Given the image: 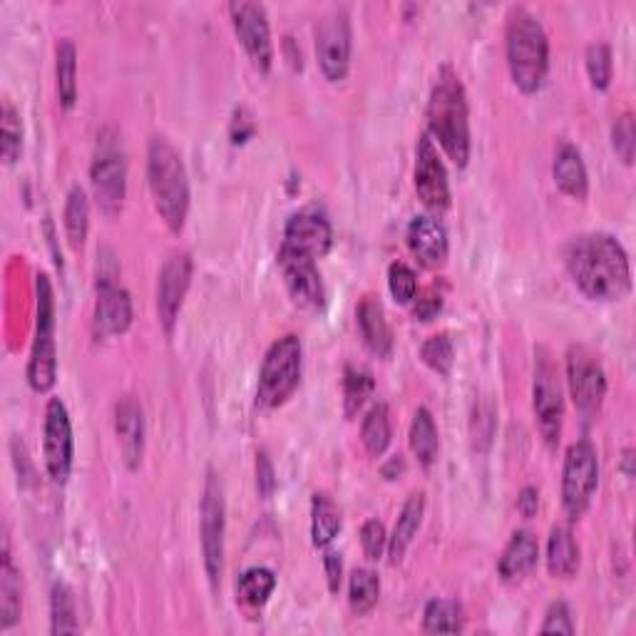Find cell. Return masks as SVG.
Instances as JSON below:
<instances>
[{
  "mask_svg": "<svg viewBox=\"0 0 636 636\" xmlns=\"http://www.w3.org/2000/svg\"><path fill=\"white\" fill-rule=\"evenodd\" d=\"M65 235L73 249H83L85 239H87V229H89V202L83 187H73L68 192V202H65Z\"/></svg>",
  "mask_w": 636,
  "mask_h": 636,
  "instance_id": "cell-35",
  "label": "cell"
},
{
  "mask_svg": "<svg viewBox=\"0 0 636 636\" xmlns=\"http://www.w3.org/2000/svg\"><path fill=\"white\" fill-rule=\"evenodd\" d=\"M256 490L262 497H272L276 490V472L274 463L268 458L266 451L256 453Z\"/></svg>",
  "mask_w": 636,
  "mask_h": 636,
  "instance_id": "cell-47",
  "label": "cell"
},
{
  "mask_svg": "<svg viewBox=\"0 0 636 636\" xmlns=\"http://www.w3.org/2000/svg\"><path fill=\"white\" fill-rule=\"evenodd\" d=\"M229 15L252 65L259 73H268L274 62V43L266 8L262 3H252V0H235V3H229Z\"/></svg>",
  "mask_w": 636,
  "mask_h": 636,
  "instance_id": "cell-14",
  "label": "cell"
},
{
  "mask_svg": "<svg viewBox=\"0 0 636 636\" xmlns=\"http://www.w3.org/2000/svg\"><path fill=\"white\" fill-rule=\"evenodd\" d=\"M361 544L365 557L371 562H379L383 557V550L388 548V535H385V525L381 519H365L361 527Z\"/></svg>",
  "mask_w": 636,
  "mask_h": 636,
  "instance_id": "cell-44",
  "label": "cell"
},
{
  "mask_svg": "<svg viewBox=\"0 0 636 636\" xmlns=\"http://www.w3.org/2000/svg\"><path fill=\"white\" fill-rule=\"evenodd\" d=\"M147 182L155 209L169 229L179 235L190 214V177L179 149L165 134H155L147 147Z\"/></svg>",
  "mask_w": 636,
  "mask_h": 636,
  "instance_id": "cell-4",
  "label": "cell"
},
{
  "mask_svg": "<svg viewBox=\"0 0 636 636\" xmlns=\"http://www.w3.org/2000/svg\"><path fill=\"white\" fill-rule=\"evenodd\" d=\"M229 134H231V142H235V145H239V142H247L249 137H252V134H254V120L249 118L247 110H237L235 112V120H231Z\"/></svg>",
  "mask_w": 636,
  "mask_h": 636,
  "instance_id": "cell-49",
  "label": "cell"
},
{
  "mask_svg": "<svg viewBox=\"0 0 636 636\" xmlns=\"http://www.w3.org/2000/svg\"><path fill=\"white\" fill-rule=\"evenodd\" d=\"M95 200L107 217L122 212L124 196H128V159H124L118 132L107 128L97 137V149L89 165Z\"/></svg>",
  "mask_w": 636,
  "mask_h": 636,
  "instance_id": "cell-7",
  "label": "cell"
},
{
  "mask_svg": "<svg viewBox=\"0 0 636 636\" xmlns=\"http://www.w3.org/2000/svg\"><path fill=\"white\" fill-rule=\"evenodd\" d=\"M505 48L507 68L515 85L527 95L537 93L550 70V40L540 17L532 11H527L525 5L509 8L505 25Z\"/></svg>",
  "mask_w": 636,
  "mask_h": 636,
  "instance_id": "cell-3",
  "label": "cell"
},
{
  "mask_svg": "<svg viewBox=\"0 0 636 636\" xmlns=\"http://www.w3.org/2000/svg\"><path fill=\"white\" fill-rule=\"evenodd\" d=\"M340 532V509L326 492H316L311 500V542L326 550Z\"/></svg>",
  "mask_w": 636,
  "mask_h": 636,
  "instance_id": "cell-29",
  "label": "cell"
},
{
  "mask_svg": "<svg viewBox=\"0 0 636 636\" xmlns=\"http://www.w3.org/2000/svg\"><path fill=\"white\" fill-rule=\"evenodd\" d=\"M58 379L56 348V293L50 279L38 274L35 279V340L28 361V383L35 393H48Z\"/></svg>",
  "mask_w": 636,
  "mask_h": 636,
  "instance_id": "cell-5",
  "label": "cell"
},
{
  "mask_svg": "<svg viewBox=\"0 0 636 636\" xmlns=\"http://www.w3.org/2000/svg\"><path fill=\"white\" fill-rule=\"evenodd\" d=\"M465 626V616L455 599H430L423 612V629L428 634H458Z\"/></svg>",
  "mask_w": 636,
  "mask_h": 636,
  "instance_id": "cell-34",
  "label": "cell"
},
{
  "mask_svg": "<svg viewBox=\"0 0 636 636\" xmlns=\"http://www.w3.org/2000/svg\"><path fill=\"white\" fill-rule=\"evenodd\" d=\"M356 319L365 346L379 358H388L393 351V331L385 319L383 303L375 297H363L356 309Z\"/></svg>",
  "mask_w": 636,
  "mask_h": 636,
  "instance_id": "cell-23",
  "label": "cell"
},
{
  "mask_svg": "<svg viewBox=\"0 0 636 636\" xmlns=\"http://www.w3.org/2000/svg\"><path fill=\"white\" fill-rule=\"evenodd\" d=\"M441 309H443V293L437 291L435 286H430V289L416 293V299H413L416 319L433 321L437 313H441Z\"/></svg>",
  "mask_w": 636,
  "mask_h": 636,
  "instance_id": "cell-46",
  "label": "cell"
},
{
  "mask_svg": "<svg viewBox=\"0 0 636 636\" xmlns=\"http://www.w3.org/2000/svg\"><path fill=\"white\" fill-rule=\"evenodd\" d=\"M0 132H3V159L5 165H15L23 149V120L11 100H3L0 112Z\"/></svg>",
  "mask_w": 636,
  "mask_h": 636,
  "instance_id": "cell-39",
  "label": "cell"
},
{
  "mask_svg": "<svg viewBox=\"0 0 636 636\" xmlns=\"http://www.w3.org/2000/svg\"><path fill=\"white\" fill-rule=\"evenodd\" d=\"M115 433H118L124 465L137 470L145 455V410L134 396H124L115 406Z\"/></svg>",
  "mask_w": 636,
  "mask_h": 636,
  "instance_id": "cell-21",
  "label": "cell"
},
{
  "mask_svg": "<svg viewBox=\"0 0 636 636\" xmlns=\"http://www.w3.org/2000/svg\"><path fill=\"white\" fill-rule=\"evenodd\" d=\"M50 632L56 636L77 634V604L75 595L65 581H56L50 592Z\"/></svg>",
  "mask_w": 636,
  "mask_h": 636,
  "instance_id": "cell-33",
  "label": "cell"
},
{
  "mask_svg": "<svg viewBox=\"0 0 636 636\" xmlns=\"http://www.w3.org/2000/svg\"><path fill=\"white\" fill-rule=\"evenodd\" d=\"M428 134L437 140L447 157L458 167H465L470 159V112L468 97L458 73L451 65L441 68L433 89L428 97Z\"/></svg>",
  "mask_w": 636,
  "mask_h": 636,
  "instance_id": "cell-2",
  "label": "cell"
},
{
  "mask_svg": "<svg viewBox=\"0 0 636 636\" xmlns=\"http://www.w3.org/2000/svg\"><path fill=\"white\" fill-rule=\"evenodd\" d=\"M599 485V458L595 445L579 441L567 447L562 468V505L569 519H579L592 503Z\"/></svg>",
  "mask_w": 636,
  "mask_h": 636,
  "instance_id": "cell-11",
  "label": "cell"
},
{
  "mask_svg": "<svg viewBox=\"0 0 636 636\" xmlns=\"http://www.w3.org/2000/svg\"><path fill=\"white\" fill-rule=\"evenodd\" d=\"M279 266H281L286 289H289L291 299L297 301L301 309H311V311L324 309L326 291H324V281H321L316 259L279 252Z\"/></svg>",
  "mask_w": 636,
  "mask_h": 636,
  "instance_id": "cell-19",
  "label": "cell"
},
{
  "mask_svg": "<svg viewBox=\"0 0 636 636\" xmlns=\"http://www.w3.org/2000/svg\"><path fill=\"white\" fill-rule=\"evenodd\" d=\"M381 597V579L369 567L353 569L351 579H348V604H351L358 616L369 614L371 609L379 604Z\"/></svg>",
  "mask_w": 636,
  "mask_h": 636,
  "instance_id": "cell-36",
  "label": "cell"
},
{
  "mask_svg": "<svg viewBox=\"0 0 636 636\" xmlns=\"http://www.w3.org/2000/svg\"><path fill=\"white\" fill-rule=\"evenodd\" d=\"M552 175H554V182H557V187L564 194H569L572 200H579V202L587 200V194H589L587 165H585V159H581L579 147L572 145V142H562V145L557 147Z\"/></svg>",
  "mask_w": 636,
  "mask_h": 636,
  "instance_id": "cell-22",
  "label": "cell"
},
{
  "mask_svg": "<svg viewBox=\"0 0 636 636\" xmlns=\"http://www.w3.org/2000/svg\"><path fill=\"white\" fill-rule=\"evenodd\" d=\"M331 244H334V229H331L326 214L319 209H301L286 221L279 252L321 259L328 254Z\"/></svg>",
  "mask_w": 636,
  "mask_h": 636,
  "instance_id": "cell-16",
  "label": "cell"
},
{
  "mask_svg": "<svg viewBox=\"0 0 636 636\" xmlns=\"http://www.w3.org/2000/svg\"><path fill=\"white\" fill-rule=\"evenodd\" d=\"M403 470H406V460H403V455H393V458L383 465V475L388 480H396Z\"/></svg>",
  "mask_w": 636,
  "mask_h": 636,
  "instance_id": "cell-51",
  "label": "cell"
},
{
  "mask_svg": "<svg viewBox=\"0 0 636 636\" xmlns=\"http://www.w3.org/2000/svg\"><path fill=\"white\" fill-rule=\"evenodd\" d=\"M423 509H425V495L423 492H410V497L403 505L398 523L393 527V535L388 537V557L391 564H400L410 544H413L416 535L423 523Z\"/></svg>",
  "mask_w": 636,
  "mask_h": 636,
  "instance_id": "cell-26",
  "label": "cell"
},
{
  "mask_svg": "<svg viewBox=\"0 0 636 636\" xmlns=\"http://www.w3.org/2000/svg\"><path fill=\"white\" fill-rule=\"evenodd\" d=\"M132 326V299L118 274H97L95 328L100 336H120Z\"/></svg>",
  "mask_w": 636,
  "mask_h": 636,
  "instance_id": "cell-18",
  "label": "cell"
},
{
  "mask_svg": "<svg viewBox=\"0 0 636 636\" xmlns=\"http://www.w3.org/2000/svg\"><path fill=\"white\" fill-rule=\"evenodd\" d=\"M564 266L577 289L592 301H620L632 289V266L612 235L589 231L564 247Z\"/></svg>",
  "mask_w": 636,
  "mask_h": 636,
  "instance_id": "cell-1",
  "label": "cell"
},
{
  "mask_svg": "<svg viewBox=\"0 0 636 636\" xmlns=\"http://www.w3.org/2000/svg\"><path fill=\"white\" fill-rule=\"evenodd\" d=\"M497 430V408L488 396L475 400L472 416H470V437L472 447L478 453H488Z\"/></svg>",
  "mask_w": 636,
  "mask_h": 636,
  "instance_id": "cell-38",
  "label": "cell"
},
{
  "mask_svg": "<svg viewBox=\"0 0 636 636\" xmlns=\"http://www.w3.org/2000/svg\"><path fill=\"white\" fill-rule=\"evenodd\" d=\"M622 472H624L626 480L634 478V451L632 447H626L624 455H622Z\"/></svg>",
  "mask_w": 636,
  "mask_h": 636,
  "instance_id": "cell-52",
  "label": "cell"
},
{
  "mask_svg": "<svg viewBox=\"0 0 636 636\" xmlns=\"http://www.w3.org/2000/svg\"><path fill=\"white\" fill-rule=\"evenodd\" d=\"M585 65H587V75L589 83H592L595 89H607L612 85V48L607 43H592L585 52Z\"/></svg>",
  "mask_w": 636,
  "mask_h": 636,
  "instance_id": "cell-41",
  "label": "cell"
},
{
  "mask_svg": "<svg viewBox=\"0 0 636 636\" xmlns=\"http://www.w3.org/2000/svg\"><path fill=\"white\" fill-rule=\"evenodd\" d=\"M192 272L194 262L190 252H172L167 259L163 268H159L157 276V316L159 324H163L165 334L172 336L175 324L179 319V311L184 307L187 291L192 286Z\"/></svg>",
  "mask_w": 636,
  "mask_h": 636,
  "instance_id": "cell-15",
  "label": "cell"
},
{
  "mask_svg": "<svg viewBox=\"0 0 636 636\" xmlns=\"http://www.w3.org/2000/svg\"><path fill=\"white\" fill-rule=\"evenodd\" d=\"M537 560H540V544L530 530H517L509 537L507 548L500 554L497 572L505 581L523 579L527 572L535 569Z\"/></svg>",
  "mask_w": 636,
  "mask_h": 636,
  "instance_id": "cell-25",
  "label": "cell"
},
{
  "mask_svg": "<svg viewBox=\"0 0 636 636\" xmlns=\"http://www.w3.org/2000/svg\"><path fill=\"white\" fill-rule=\"evenodd\" d=\"M73 423H70V413L65 403L60 398H50L48 408H45V437H43V458L45 470H48L50 480L56 485H62L70 478L73 470Z\"/></svg>",
  "mask_w": 636,
  "mask_h": 636,
  "instance_id": "cell-13",
  "label": "cell"
},
{
  "mask_svg": "<svg viewBox=\"0 0 636 636\" xmlns=\"http://www.w3.org/2000/svg\"><path fill=\"white\" fill-rule=\"evenodd\" d=\"M56 85L60 105L73 110L77 103V50L70 38L56 43Z\"/></svg>",
  "mask_w": 636,
  "mask_h": 636,
  "instance_id": "cell-28",
  "label": "cell"
},
{
  "mask_svg": "<svg viewBox=\"0 0 636 636\" xmlns=\"http://www.w3.org/2000/svg\"><path fill=\"white\" fill-rule=\"evenodd\" d=\"M276 589V577L272 569L266 567H252L241 572L237 579V599L247 609H262L268 597Z\"/></svg>",
  "mask_w": 636,
  "mask_h": 636,
  "instance_id": "cell-32",
  "label": "cell"
},
{
  "mask_svg": "<svg viewBox=\"0 0 636 636\" xmlns=\"http://www.w3.org/2000/svg\"><path fill=\"white\" fill-rule=\"evenodd\" d=\"M406 239L408 249L420 264L428 268L445 266L447 254H451V241H447L443 221L433 214H418V217L410 219Z\"/></svg>",
  "mask_w": 636,
  "mask_h": 636,
  "instance_id": "cell-20",
  "label": "cell"
},
{
  "mask_svg": "<svg viewBox=\"0 0 636 636\" xmlns=\"http://www.w3.org/2000/svg\"><path fill=\"white\" fill-rule=\"evenodd\" d=\"M532 408H535L540 435L544 437V443L554 447L560 443V435H562L564 396H562L557 365H554L548 348H542V346L535 351Z\"/></svg>",
  "mask_w": 636,
  "mask_h": 636,
  "instance_id": "cell-10",
  "label": "cell"
},
{
  "mask_svg": "<svg viewBox=\"0 0 636 636\" xmlns=\"http://www.w3.org/2000/svg\"><path fill=\"white\" fill-rule=\"evenodd\" d=\"M202 552L204 569H207L209 585L214 592L219 589L224 575V535H227V500H224V485L219 475L212 468L207 470L202 492Z\"/></svg>",
  "mask_w": 636,
  "mask_h": 636,
  "instance_id": "cell-9",
  "label": "cell"
},
{
  "mask_svg": "<svg viewBox=\"0 0 636 636\" xmlns=\"http://www.w3.org/2000/svg\"><path fill=\"white\" fill-rule=\"evenodd\" d=\"M567 383L575 408L585 418L602 410L607 396V373L599 358L587 346H569L567 351Z\"/></svg>",
  "mask_w": 636,
  "mask_h": 636,
  "instance_id": "cell-12",
  "label": "cell"
},
{
  "mask_svg": "<svg viewBox=\"0 0 636 636\" xmlns=\"http://www.w3.org/2000/svg\"><path fill=\"white\" fill-rule=\"evenodd\" d=\"M548 569L552 577L569 579L579 569V544L569 525H554L548 540Z\"/></svg>",
  "mask_w": 636,
  "mask_h": 636,
  "instance_id": "cell-27",
  "label": "cell"
},
{
  "mask_svg": "<svg viewBox=\"0 0 636 636\" xmlns=\"http://www.w3.org/2000/svg\"><path fill=\"white\" fill-rule=\"evenodd\" d=\"M420 358L428 365L430 371H435L437 375H447L453 371L455 363V346L447 334H435L423 340L420 346Z\"/></svg>",
  "mask_w": 636,
  "mask_h": 636,
  "instance_id": "cell-40",
  "label": "cell"
},
{
  "mask_svg": "<svg viewBox=\"0 0 636 636\" xmlns=\"http://www.w3.org/2000/svg\"><path fill=\"white\" fill-rule=\"evenodd\" d=\"M388 289L393 293V299L398 303H413L416 293H418V276L413 268L403 262H393L388 266Z\"/></svg>",
  "mask_w": 636,
  "mask_h": 636,
  "instance_id": "cell-42",
  "label": "cell"
},
{
  "mask_svg": "<svg viewBox=\"0 0 636 636\" xmlns=\"http://www.w3.org/2000/svg\"><path fill=\"white\" fill-rule=\"evenodd\" d=\"M23 612V581L21 569L13 564L11 540L3 535V562H0V626L11 629Z\"/></svg>",
  "mask_w": 636,
  "mask_h": 636,
  "instance_id": "cell-24",
  "label": "cell"
},
{
  "mask_svg": "<svg viewBox=\"0 0 636 636\" xmlns=\"http://www.w3.org/2000/svg\"><path fill=\"white\" fill-rule=\"evenodd\" d=\"M612 147L616 152V157L622 159L624 165L634 163V152H636V128L632 112H624L612 124Z\"/></svg>",
  "mask_w": 636,
  "mask_h": 636,
  "instance_id": "cell-43",
  "label": "cell"
},
{
  "mask_svg": "<svg viewBox=\"0 0 636 636\" xmlns=\"http://www.w3.org/2000/svg\"><path fill=\"white\" fill-rule=\"evenodd\" d=\"M375 381L373 373L365 365H346L344 371V410L348 418H353L365 406V400L373 396Z\"/></svg>",
  "mask_w": 636,
  "mask_h": 636,
  "instance_id": "cell-37",
  "label": "cell"
},
{
  "mask_svg": "<svg viewBox=\"0 0 636 636\" xmlns=\"http://www.w3.org/2000/svg\"><path fill=\"white\" fill-rule=\"evenodd\" d=\"M410 451L423 468H430L441 453V435H437V425L428 408H418L410 423Z\"/></svg>",
  "mask_w": 636,
  "mask_h": 636,
  "instance_id": "cell-30",
  "label": "cell"
},
{
  "mask_svg": "<svg viewBox=\"0 0 636 636\" xmlns=\"http://www.w3.org/2000/svg\"><path fill=\"white\" fill-rule=\"evenodd\" d=\"M324 567H326V579H328L331 595H338L340 579H344V560H340V554H336V552H326Z\"/></svg>",
  "mask_w": 636,
  "mask_h": 636,
  "instance_id": "cell-48",
  "label": "cell"
},
{
  "mask_svg": "<svg viewBox=\"0 0 636 636\" xmlns=\"http://www.w3.org/2000/svg\"><path fill=\"white\" fill-rule=\"evenodd\" d=\"M517 509H519V515L527 519L535 517L537 509H540V490L532 485L523 488V492L517 495Z\"/></svg>",
  "mask_w": 636,
  "mask_h": 636,
  "instance_id": "cell-50",
  "label": "cell"
},
{
  "mask_svg": "<svg viewBox=\"0 0 636 636\" xmlns=\"http://www.w3.org/2000/svg\"><path fill=\"white\" fill-rule=\"evenodd\" d=\"M316 38V58L321 73L331 83L346 80L348 68H351V50H353V33H351V15L346 5H334L331 11L316 21L313 28Z\"/></svg>",
  "mask_w": 636,
  "mask_h": 636,
  "instance_id": "cell-8",
  "label": "cell"
},
{
  "mask_svg": "<svg viewBox=\"0 0 636 636\" xmlns=\"http://www.w3.org/2000/svg\"><path fill=\"white\" fill-rule=\"evenodd\" d=\"M542 634H575V622H572V612L564 602H552L544 614V622L540 626Z\"/></svg>",
  "mask_w": 636,
  "mask_h": 636,
  "instance_id": "cell-45",
  "label": "cell"
},
{
  "mask_svg": "<svg viewBox=\"0 0 636 636\" xmlns=\"http://www.w3.org/2000/svg\"><path fill=\"white\" fill-rule=\"evenodd\" d=\"M303 348L301 338L286 334L276 338L262 361L256 383V406L279 408L281 403L291 398V393L299 388L301 381Z\"/></svg>",
  "mask_w": 636,
  "mask_h": 636,
  "instance_id": "cell-6",
  "label": "cell"
},
{
  "mask_svg": "<svg viewBox=\"0 0 636 636\" xmlns=\"http://www.w3.org/2000/svg\"><path fill=\"white\" fill-rule=\"evenodd\" d=\"M416 192L430 212L441 214L451 207V184H447L445 165L428 132L420 134L416 147Z\"/></svg>",
  "mask_w": 636,
  "mask_h": 636,
  "instance_id": "cell-17",
  "label": "cell"
},
{
  "mask_svg": "<svg viewBox=\"0 0 636 636\" xmlns=\"http://www.w3.org/2000/svg\"><path fill=\"white\" fill-rule=\"evenodd\" d=\"M393 437V423H391V410L385 403H375L371 406L369 413L363 418L361 425V443L369 455L373 458H381V455L388 451Z\"/></svg>",
  "mask_w": 636,
  "mask_h": 636,
  "instance_id": "cell-31",
  "label": "cell"
}]
</instances>
